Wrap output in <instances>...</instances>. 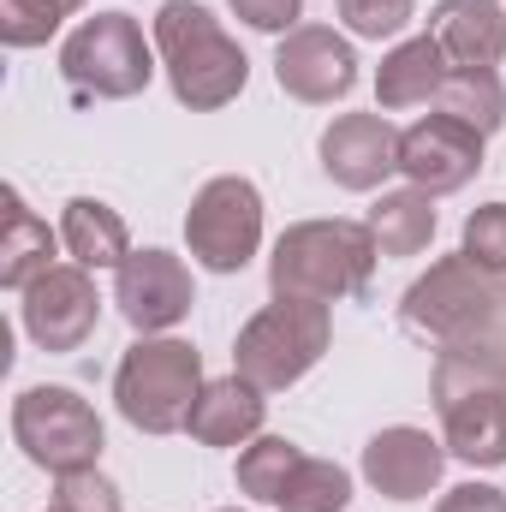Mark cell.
Returning a JSON list of instances; mask_svg holds the SVG:
<instances>
[{
    "label": "cell",
    "instance_id": "6da1fadb",
    "mask_svg": "<svg viewBox=\"0 0 506 512\" xmlns=\"http://www.w3.org/2000/svg\"><path fill=\"white\" fill-rule=\"evenodd\" d=\"M155 54L167 66V84L173 96L191 108V114H215L227 102L245 96L251 84V60L245 48L221 30V18L197 0H167L155 12Z\"/></svg>",
    "mask_w": 506,
    "mask_h": 512
},
{
    "label": "cell",
    "instance_id": "7a4b0ae2",
    "mask_svg": "<svg viewBox=\"0 0 506 512\" xmlns=\"http://www.w3.org/2000/svg\"><path fill=\"white\" fill-rule=\"evenodd\" d=\"M376 239L358 221H298L274 239L268 256V292L274 298H310V304H340L370 286Z\"/></svg>",
    "mask_w": 506,
    "mask_h": 512
},
{
    "label": "cell",
    "instance_id": "3957f363",
    "mask_svg": "<svg viewBox=\"0 0 506 512\" xmlns=\"http://www.w3.org/2000/svg\"><path fill=\"white\" fill-rule=\"evenodd\" d=\"M328 340H334L328 304L274 298V304H262L251 322L239 328V340H233V376H245L262 393H280V387L304 382L322 364Z\"/></svg>",
    "mask_w": 506,
    "mask_h": 512
},
{
    "label": "cell",
    "instance_id": "277c9868",
    "mask_svg": "<svg viewBox=\"0 0 506 512\" xmlns=\"http://www.w3.org/2000/svg\"><path fill=\"white\" fill-rule=\"evenodd\" d=\"M197 393H203V358L185 340L143 334L120 358V370H114V405H120V417H126L131 429H143V435L185 429Z\"/></svg>",
    "mask_w": 506,
    "mask_h": 512
},
{
    "label": "cell",
    "instance_id": "5b68a950",
    "mask_svg": "<svg viewBox=\"0 0 506 512\" xmlns=\"http://www.w3.org/2000/svg\"><path fill=\"white\" fill-rule=\"evenodd\" d=\"M60 72H66V84H72L84 102H126V96H143L149 78H155L143 24L126 18V12H96V18H84V24L66 36V48H60Z\"/></svg>",
    "mask_w": 506,
    "mask_h": 512
},
{
    "label": "cell",
    "instance_id": "8992f818",
    "mask_svg": "<svg viewBox=\"0 0 506 512\" xmlns=\"http://www.w3.org/2000/svg\"><path fill=\"white\" fill-rule=\"evenodd\" d=\"M12 441L24 447L30 465L66 477V471H96L108 435L90 399H78L72 387H24L12 399Z\"/></svg>",
    "mask_w": 506,
    "mask_h": 512
},
{
    "label": "cell",
    "instance_id": "52a82bcc",
    "mask_svg": "<svg viewBox=\"0 0 506 512\" xmlns=\"http://www.w3.org/2000/svg\"><path fill=\"white\" fill-rule=\"evenodd\" d=\"M185 245H191V256L209 274H239L256 256V245H262V191H256L251 179H239V173L209 179L191 197Z\"/></svg>",
    "mask_w": 506,
    "mask_h": 512
},
{
    "label": "cell",
    "instance_id": "ba28073f",
    "mask_svg": "<svg viewBox=\"0 0 506 512\" xmlns=\"http://www.w3.org/2000/svg\"><path fill=\"white\" fill-rule=\"evenodd\" d=\"M24 334L42 346V352H78L96 322H102V292L90 280V268L78 262H54L48 274H36L24 286Z\"/></svg>",
    "mask_w": 506,
    "mask_h": 512
},
{
    "label": "cell",
    "instance_id": "9c48e42d",
    "mask_svg": "<svg viewBox=\"0 0 506 512\" xmlns=\"http://www.w3.org/2000/svg\"><path fill=\"white\" fill-rule=\"evenodd\" d=\"M399 173L429 197L465 191L483 173V131H471L453 114H429L399 131Z\"/></svg>",
    "mask_w": 506,
    "mask_h": 512
},
{
    "label": "cell",
    "instance_id": "30bf717a",
    "mask_svg": "<svg viewBox=\"0 0 506 512\" xmlns=\"http://www.w3.org/2000/svg\"><path fill=\"white\" fill-rule=\"evenodd\" d=\"M274 84L292 96V102H310V108H328L340 96H352L358 84V54L346 36L322 30V24H298L292 36H280L274 48Z\"/></svg>",
    "mask_w": 506,
    "mask_h": 512
},
{
    "label": "cell",
    "instance_id": "8fae6325",
    "mask_svg": "<svg viewBox=\"0 0 506 512\" xmlns=\"http://www.w3.org/2000/svg\"><path fill=\"white\" fill-rule=\"evenodd\" d=\"M114 304L137 334H167L191 316L197 292H191V274L173 251H131L114 268Z\"/></svg>",
    "mask_w": 506,
    "mask_h": 512
},
{
    "label": "cell",
    "instance_id": "7c38bea8",
    "mask_svg": "<svg viewBox=\"0 0 506 512\" xmlns=\"http://www.w3.org/2000/svg\"><path fill=\"white\" fill-rule=\"evenodd\" d=\"M447 471V441H435L429 429H411V423H393L370 435L364 447V483L387 495V501H423Z\"/></svg>",
    "mask_w": 506,
    "mask_h": 512
},
{
    "label": "cell",
    "instance_id": "4fadbf2b",
    "mask_svg": "<svg viewBox=\"0 0 506 512\" xmlns=\"http://www.w3.org/2000/svg\"><path fill=\"white\" fill-rule=\"evenodd\" d=\"M316 155L340 191H376L387 173H399V131L381 114H340L322 131Z\"/></svg>",
    "mask_w": 506,
    "mask_h": 512
},
{
    "label": "cell",
    "instance_id": "5bb4252c",
    "mask_svg": "<svg viewBox=\"0 0 506 512\" xmlns=\"http://www.w3.org/2000/svg\"><path fill=\"white\" fill-rule=\"evenodd\" d=\"M435 411L447 423V453L477 465V471H495L506 465V387H453V393H435Z\"/></svg>",
    "mask_w": 506,
    "mask_h": 512
},
{
    "label": "cell",
    "instance_id": "9a60e30c",
    "mask_svg": "<svg viewBox=\"0 0 506 512\" xmlns=\"http://www.w3.org/2000/svg\"><path fill=\"white\" fill-rule=\"evenodd\" d=\"M429 36L441 42L447 66H501L506 54V6L501 0H441L429 12Z\"/></svg>",
    "mask_w": 506,
    "mask_h": 512
},
{
    "label": "cell",
    "instance_id": "2e32d148",
    "mask_svg": "<svg viewBox=\"0 0 506 512\" xmlns=\"http://www.w3.org/2000/svg\"><path fill=\"white\" fill-rule=\"evenodd\" d=\"M262 387H251L245 376H221V382H203L185 429L203 441V447H245L262 435Z\"/></svg>",
    "mask_w": 506,
    "mask_h": 512
},
{
    "label": "cell",
    "instance_id": "e0dca14e",
    "mask_svg": "<svg viewBox=\"0 0 506 512\" xmlns=\"http://www.w3.org/2000/svg\"><path fill=\"white\" fill-rule=\"evenodd\" d=\"M60 245L72 251L78 268H120L131 256V233L120 209H108L102 197H72L60 215Z\"/></svg>",
    "mask_w": 506,
    "mask_h": 512
},
{
    "label": "cell",
    "instance_id": "ac0fdd59",
    "mask_svg": "<svg viewBox=\"0 0 506 512\" xmlns=\"http://www.w3.org/2000/svg\"><path fill=\"white\" fill-rule=\"evenodd\" d=\"M447 72H453V66H447L441 42H435V36H411V42H399V48L381 60L376 102L381 108H417V102L441 96V78H447Z\"/></svg>",
    "mask_w": 506,
    "mask_h": 512
},
{
    "label": "cell",
    "instance_id": "d6986e66",
    "mask_svg": "<svg viewBox=\"0 0 506 512\" xmlns=\"http://www.w3.org/2000/svg\"><path fill=\"white\" fill-rule=\"evenodd\" d=\"M54 268V233H48V221L18 197V191H6V227H0V286L6 292H24L36 274H48Z\"/></svg>",
    "mask_w": 506,
    "mask_h": 512
},
{
    "label": "cell",
    "instance_id": "ffe728a7",
    "mask_svg": "<svg viewBox=\"0 0 506 512\" xmlns=\"http://www.w3.org/2000/svg\"><path fill=\"white\" fill-rule=\"evenodd\" d=\"M370 239L381 256H417L435 239V197L405 185V191H381V203L370 209Z\"/></svg>",
    "mask_w": 506,
    "mask_h": 512
},
{
    "label": "cell",
    "instance_id": "44dd1931",
    "mask_svg": "<svg viewBox=\"0 0 506 512\" xmlns=\"http://www.w3.org/2000/svg\"><path fill=\"white\" fill-rule=\"evenodd\" d=\"M441 114H453V120H465L471 131H501L506 126V84L489 72V66H453L447 78H441Z\"/></svg>",
    "mask_w": 506,
    "mask_h": 512
},
{
    "label": "cell",
    "instance_id": "7402d4cb",
    "mask_svg": "<svg viewBox=\"0 0 506 512\" xmlns=\"http://www.w3.org/2000/svg\"><path fill=\"white\" fill-rule=\"evenodd\" d=\"M346 501H352V471L334 465V459H310L304 453L274 507L280 512H346Z\"/></svg>",
    "mask_w": 506,
    "mask_h": 512
},
{
    "label": "cell",
    "instance_id": "603a6c76",
    "mask_svg": "<svg viewBox=\"0 0 506 512\" xmlns=\"http://www.w3.org/2000/svg\"><path fill=\"white\" fill-rule=\"evenodd\" d=\"M298 447L286 441V435H256L251 447L239 453V495H251V501H280V489H286V477L298 471Z\"/></svg>",
    "mask_w": 506,
    "mask_h": 512
},
{
    "label": "cell",
    "instance_id": "cb8c5ba5",
    "mask_svg": "<svg viewBox=\"0 0 506 512\" xmlns=\"http://www.w3.org/2000/svg\"><path fill=\"white\" fill-rule=\"evenodd\" d=\"M60 6L54 0H0V42L6 48H42L60 30Z\"/></svg>",
    "mask_w": 506,
    "mask_h": 512
},
{
    "label": "cell",
    "instance_id": "d4e9b609",
    "mask_svg": "<svg viewBox=\"0 0 506 512\" xmlns=\"http://www.w3.org/2000/svg\"><path fill=\"white\" fill-rule=\"evenodd\" d=\"M459 251L471 256L477 268H489V274H506V203H483L465 221V245Z\"/></svg>",
    "mask_w": 506,
    "mask_h": 512
},
{
    "label": "cell",
    "instance_id": "484cf974",
    "mask_svg": "<svg viewBox=\"0 0 506 512\" xmlns=\"http://www.w3.org/2000/svg\"><path fill=\"white\" fill-rule=\"evenodd\" d=\"M340 18L352 36L381 42V36H399L411 24V0H340Z\"/></svg>",
    "mask_w": 506,
    "mask_h": 512
},
{
    "label": "cell",
    "instance_id": "4316f807",
    "mask_svg": "<svg viewBox=\"0 0 506 512\" xmlns=\"http://www.w3.org/2000/svg\"><path fill=\"white\" fill-rule=\"evenodd\" d=\"M54 507L60 512H120V489L102 471H66L60 489H54Z\"/></svg>",
    "mask_w": 506,
    "mask_h": 512
},
{
    "label": "cell",
    "instance_id": "83f0119b",
    "mask_svg": "<svg viewBox=\"0 0 506 512\" xmlns=\"http://www.w3.org/2000/svg\"><path fill=\"white\" fill-rule=\"evenodd\" d=\"M233 18H245L251 30H268V36H292L298 18H304V0H227Z\"/></svg>",
    "mask_w": 506,
    "mask_h": 512
},
{
    "label": "cell",
    "instance_id": "f1b7e54d",
    "mask_svg": "<svg viewBox=\"0 0 506 512\" xmlns=\"http://www.w3.org/2000/svg\"><path fill=\"white\" fill-rule=\"evenodd\" d=\"M435 512H506V495L489 483H459V489H447V501Z\"/></svg>",
    "mask_w": 506,
    "mask_h": 512
},
{
    "label": "cell",
    "instance_id": "f546056e",
    "mask_svg": "<svg viewBox=\"0 0 506 512\" xmlns=\"http://www.w3.org/2000/svg\"><path fill=\"white\" fill-rule=\"evenodd\" d=\"M54 6H60V12H78V6H84V0H54Z\"/></svg>",
    "mask_w": 506,
    "mask_h": 512
},
{
    "label": "cell",
    "instance_id": "4dcf8cb0",
    "mask_svg": "<svg viewBox=\"0 0 506 512\" xmlns=\"http://www.w3.org/2000/svg\"><path fill=\"white\" fill-rule=\"evenodd\" d=\"M48 512H60V507H48Z\"/></svg>",
    "mask_w": 506,
    "mask_h": 512
},
{
    "label": "cell",
    "instance_id": "1f68e13d",
    "mask_svg": "<svg viewBox=\"0 0 506 512\" xmlns=\"http://www.w3.org/2000/svg\"><path fill=\"white\" fill-rule=\"evenodd\" d=\"M233 512H239V507H233Z\"/></svg>",
    "mask_w": 506,
    "mask_h": 512
}]
</instances>
